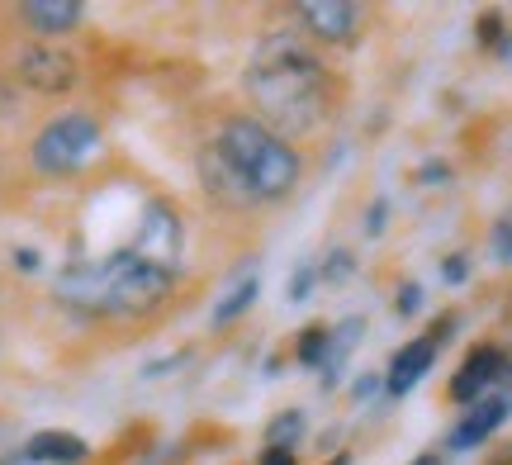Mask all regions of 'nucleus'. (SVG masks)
<instances>
[{
	"label": "nucleus",
	"mask_w": 512,
	"mask_h": 465,
	"mask_svg": "<svg viewBox=\"0 0 512 465\" xmlns=\"http://www.w3.org/2000/svg\"><path fill=\"white\" fill-rule=\"evenodd\" d=\"M247 91H252L256 110L280 129H313L328 105V76L318 67V57L299 53L294 38H275L261 48V57L247 72Z\"/></svg>",
	"instance_id": "f257e3e1"
},
{
	"label": "nucleus",
	"mask_w": 512,
	"mask_h": 465,
	"mask_svg": "<svg viewBox=\"0 0 512 465\" xmlns=\"http://www.w3.org/2000/svg\"><path fill=\"white\" fill-rule=\"evenodd\" d=\"M313 280H318V271H313V266H299V271H294V276H290V285H285V290H290V299H294V304H299V299H309Z\"/></svg>",
	"instance_id": "6ab92c4d"
},
{
	"label": "nucleus",
	"mask_w": 512,
	"mask_h": 465,
	"mask_svg": "<svg viewBox=\"0 0 512 465\" xmlns=\"http://www.w3.org/2000/svg\"><path fill=\"white\" fill-rule=\"evenodd\" d=\"M494 252H498V261H512V219H503L494 228Z\"/></svg>",
	"instance_id": "aec40b11"
},
{
	"label": "nucleus",
	"mask_w": 512,
	"mask_h": 465,
	"mask_svg": "<svg viewBox=\"0 0 512 465\" xmlns=\"http://www.w3.org/2000/svg\"><path fill=\"white\" fill-rule=\"evenodd\" d=\"M498 385H503V399H508V404H512V366H508V371H503V380H498Z\"/></svg>",
	"instance_id": "cd10ccee"
},
{
	"label": "nucleus",
	"mask_w": 512,
	"mask_h": 465,
	"mask_svg": "<svg viewBox=\"0 0 512 465\" xmlns=\"http://www.w3.org/2000/svg\"><path fill=\"white\" fill-rule=\"evenodd\" d=\"M261 465H299V461H294V451H271L266 447L261 451Z\"/></svg>",
	"instance_id": "a878e982"
},
{
	"label": "nucleus",
	"mask_w": 512,
	"mask_h": 465,
	"mask_svg": "<svg viewBox=\"0 0 512 465\" xmlns=\"http://www.w3.org/2000/svg\"><path fill=\"white\" fill-rule=\"evenodd\" d=\"M256 295H261V280H256V276H247L242 285H233V290H228V295L214 304V328H223V323L242 318V314H247V309L256 304Z\"/></svg>",
	"instance_id": "dca6fc26"
},
{
	"label": "nucleus",
	"mask_w": 512,
	"mask_h": 465,
	"mask_svg": "<svg viewBox=\"0 0 512 465\" xmlns=\"http://www.w3.org/2000/svg\"><path fill=\"white\" fill-rule=\"evenodd\" d=\"M299 437H304V413L285 409L280 418H271V428H266V447H271V451H290Z\"/></svg>",
	"instance_id": "f3484780"
},
{
	"label": "nucleus",
	"mask_w": 512,
	"mask_h": 465,
	"mask_svg": "<svg viewBox=\"0 0 512 465\" xmlns=\"http://www.w3.org/2000/svg\"><path fill=\"white\" fill-rule=\"evenodd\" d=\"M114 276H119V252L100 261H72L53 280V295L76 314H114Z\"/></svg>",
	"instance_id": "39448f33"
},
{
	"label": "nucleus",
	"mask_w": 512,
	"mask_h": 465,
	"mask_svg": "<svg viewBox=\"0 0 512 465\" xmlns=\"http://www.w3.org/2000/svg\"><path fill=\"white\" fill-rule=\"evenodd\" d=\"M361 318H347L342 328H332V337H328V361H323V385H332L337 380V371H342V361H347L351 352H356V342H361Z\"/></svg>",
	"instance_id": "2eb2a0df"
},
{
	"label": "nucleus",
	"mask_w": 512,
	"mask_h": 465,
	"mask_svg": "<svg viewBox=\"0 0 512 465\" xmlns=\"http://www.w3.org/2000/svg\"><path fill=\"white\" fill-rule=\"evenodd\" d=\"M15 76L29 91L67 95L76 86V57L62 48H48V43H24L15 53Z\"/></svg>",
	"instance_id": "423d86ee"
},
{
	"label": "nucleus",
	"mask_w": 512,
	"mask_h": 465,
	"mask_svg": "<svg viewBox=\"0 0 512 465\" xmlns=\"http://www.w3.org/2000/svg\"><path fill=\"white\" fill-rule=\"evenodd\" d=\"M328 328H304V337H299V347H294V356L304 361V366H323L328 361Z\"/></svg>",
	"instance_id": "a211bd4d"
},
{
	"label": "nucleus",
	"mask_w": 512,
	"mask_h": 465,
	"mask_svg": "<svg viewBox=\"0 0 512 465\" xmlns=\"http://www.w3.org/2000/svg\"><path fill=\"white\" fill-rule=\"evenodd\" d=\"M418 465H441V456H418Z\"/></svg>",
	"instance_id": "c85d7f7f"
},
{
	"label": "nucleus",
	"mask_w": 512,
	"mask_h": 465,
	"mask_svg": "<svg viewBox=\"0 0 512 465\" xmlns=\"http://www.w3.org/2000/svg\"><path fill=\"white\" fill-rule=\"evenodd\" d=\"M384 214H389V209H384V205H375V209H370V219H366V228H370V233H380V228H384Z\"/></svg>",
	"instance_id": "bb28decb"
},
{
	"label": "nucleus",
	"mask_w": 512,
	"mask_h": 465,
	"mask_svg": "<svg viewBox=\"0 0 512 465\" xmlns=\"http://www.w3.org/2000/svg\"><path fill=\"white\" fill-rule=\"evenodd\" d=\"M200 181H204V190H209V195H219L223 205H233V209L256 205V195L247 190V181L238 176V167H233V162H228L214 143L200 152Z\"/></svg>",
	"instance_id": "9b49d317"
},
{
	"label": "nucleus",
	"mask_w": 512,
	"mask_h": 465,
	"mask_svg": "<svg viewBox=\"0 0 512 465\" xmlns=\"http://www.w3.org/2000/svg\"><path fill=\"white\" fill-rule=\"evenodd\" d=\"M332 465H351V456H337V461H332Z\"/></svg>",
	"instance_id": "c756f323"
},
{
	"label": "nucleus",
	"mask_w": 512,
	"mask_h": 465,
	"mask_svg": "<svg viewBox=\"0 0 512 465\" xmlns=\"http://www.w3.org/2000/svg\"><path fill=\"white\" fill-rule=\"evenodd\" d=\"M351 266H356V261H351V252H332V261L323 266V276H328V280H342V276H351Z\"/></svg>",
	"instance_id": "412c9836"
},
{
	"label": "nucleus",
	"mask_w": 512,
	"mask_h": 465,
	"mask_svg": "<svg viewBox=\"0 0 512 465\" xmlns=\"http://www.w3.org/2000/svg\"><path fill=\"white\" fill-rule=\"evenodd\" d=\"M95 148H100V124L95 119H86V114H57L53 124L34 138V167L48 171V176H67Z\"/></svg>",
	"instance_id": "7ed1b4c3"
},
{
	"label": "nucleus",
	"mask_w": 512,
	"mask_h": 465,
	"mask_svg": "<svg viewBox=\"0 0 512 465\" xmlns=\"http://www.w3.org/2000/svg\"><path fill=\"white\" fill-rule=\"evenodd\" d=\"M508 413H512V404L503 394H498V399H479L475 409L456 423V432H451V451H475L479 442H489V437L508 423Z\"/></svg>",
	"instance_id": "f8f14e48"
},
{
	"label": "nucleus",
	"mask_w": 512,
	"mask_h": 465,
	"mask_svg": "<svg viewBox=\"0 0 512 465\" xmlns=\"http://www.w3.org/2000/svg\"><path fill=\"white\" fill-rule=\"evenodd\" d=\"M181 247H185V233H181V219L171 214V205L162 200H152L143 209V224H138V257L143 261H157L166 271H176V261H181Z\"/></svg>",
	"instance_id": "0eeeda50"
},
{
	"label": "nucleus",
	"mask_w": 512,
	"mask_h": 465,
	"mask_svg": "<svg viewBox=\"0 0 512 465\" xmlns=\"http://www.w3.org/2000/svg\"><path fill=\"white\" fill-rule=\"evenodd\" d=\"M299 19H304V29L313 38H323V43H347L356 34V19L361 10L347 5V0H304L299 5Z\"/></svg>",
	"instance_id": "9d476101"
},
{
	"label": "nucleus",
	"mask_w": 512,
	"mask_h": 465,
	"mask_svg": "<svg viewBox=\"0 0 512 465\" xmlns=\"http://www.w3.org/2000/svg\"><path fill=\"white\" fill-rule=\"evenodd\" d=\"M176 290V271L157 261H143L138 252H119V276H114V314H152L162 309Z\"/></svg>",
	"instance_id": "20e7f679"
},
{
	"label": "nucleus",
	"mask_w": 512,
	"mask_h": 465,
	"mask_svg": "<svg viewBox=\"0 0 512 465\" xmlns=\"http://www.w3.org/2000/svg\"><path fill=\"white\" fill-rule=\"evenodd\" d=\"M479 43H503V19H498V15L479 19Z\"/></svg>",
	"instance_id": "4be33fe9"
},
{
	"label": "nucleus",
	"mask_w": 512,
	"mask_h": 465,
	"mask_svg": "<svg viewBox=\"0 0 512 465\" xmlns=\"http://www.w3.org/2000/svg\"><path fill=\"white\" fill-rule=\"evenodd\" d=\"M86 456H91V447L76 432H34L29 447H24V461H43V465H76Z\"/></svg>",
	"instance_id": "ddd939ff"
},
{
	"label": "nucleus",
	"mask_w": 512,
	"mask_h": 465,
	"mask_svg": "<svg viewBox=\"0 0 512 465\" xmlns=\"http://www.w3.org/2000/svg\"><path fill=\"white\" fill-rule=\"evenodd\" d=\"M15 266L19 271H38V252L34 247H15Z\"/></svg>",
	"instance_id": "393cba45"
},
{
	"label": "nucleus",
	"mask_w": 512,
	"mask_h": 465,
	"mask_svg": "<svg viewBox=\"0 0 512 465\" xmlns=\"http://www.w3.org/2000/svg\"><path fill=\"white\" fill-rule=\"evenodd\" d=\"M214 148L238 167V176L247 181V190L261 200H285L299 186V157L290 143H280L266 124L256 119H228L214 138Z\"/></svg>",
	"instance_id": "f03ea898"
},
{
	"label": "nucleus",
	"mask_w": 512,
	"mask_h": 465,
	"mask_svg": "<svg viewBox=\"0 0 512 465\" xmlns=\"http://www.w3.org/2000/svg\"><path fill=\"white\" fill-rule=\"evenodd\" d=\"M437 347H441V342L432 333H427V337H413L408 347H399V352H394V361H389V375H384V390L394 394V399H403V394L413 390L422 375L432 371Z\"/></svg>",
	"instance_id": "1a4fd4ad"
},
{
	"label": "nucleus",
	"mask_w": 512,
	"mask_h": 465,
	"mask_svg": "<svg viewBox=\"0 0 512 465\" xmlns=\"http://www.w3.org/2000/svg\"><path fill=\"white\" fill-rule=\"evenodd\" d=\"M441 276H446V280H451V285H456V280H465V276H470V261H465V257H451V261H446V266H441Z\"/></svg>",
	"instance_id": "b1692460"
},
{
	"label": "nucleus",
	"mask_w": 512,
	"mask_h": 465,
	"mask_svg": "<svg viewBox=\"0 0 512 465\" xmlns=\"http://www.w3.org/2000/svg\"><path fill=\"white\" fill-rule=\"evenodd\" d=\"M422 309V290L418 285H403L399 290V314H418Z\"/></svg>",
	"instance_id": "5701e85b"
},
{
	"label": "nucleus",
	"mask_w": 512,
	"mask_h": 465,
	"mask_svg": "<svg viewBox=\"0 0 512 465\" xmlns=\"http://www.w3.org/2000/svg\"><path fill=\"white\" fill-rule=\"evenodd\" d=\"M19 19L34 29V34H67L81 24V5L76 0H24Z\"/></svg>",
	"instance_id": "4468645a"
},
{
	"label": "nucleus",
	"mask_w": 512,
	"mask_h": 465,
	"mask_svg": "<svg viewBox=\"0 0 512 465\" xmlns=\"http://www.w3.org/2000/svg\"><path fill=\"white\" fill-rule=\"evenodd\" d=\"M503 371H508V361H503L498 347H475V352L465 356V366L456 371V380H451V399L456 404H479L484 390L503 380Z\"/></svg>",
	"instance_id": "6e6552de"
}]
</instances>
